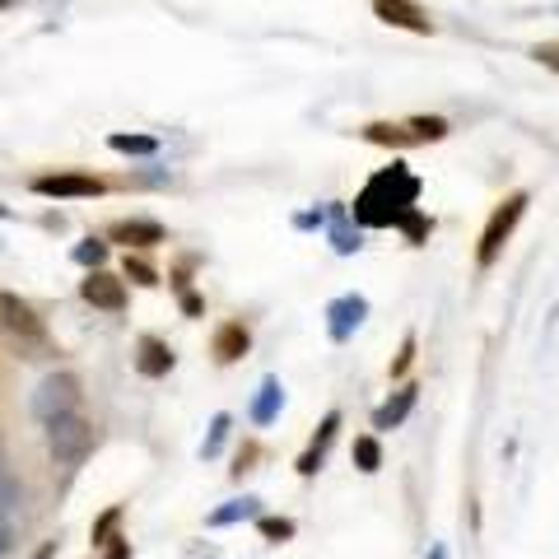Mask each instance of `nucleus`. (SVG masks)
<instances>
[{
  "mask_svg": "<svg viewBox=\"0 0 559 559\" xmlns=\"http://www.w3.org/2000/svg\"><path fill=\"white\" fill-rule=\"evenodd\" d=\"M420 178L410 173L406 164H392L373 173L369 187L355 196L350 205V215L364 224V229H401L410 243H424L429 229H434V219L420 215Z\"/></svg>",
  "mask_w": 559,
  "mask_h": 559,
  "instance_id": "1",
  "label": "nucleus"
},
{
  "mask_svg": "<svg viewBox=\"0 0 559 559\" xmlns=\"http://www.w3.org/2000/svg\"><path fill=\"white\" fill-rule=\"evenodd\" d=\"M527 205H532V196H527V191H513V196H504V201L494 205V215H490L485 233H480V247H476V266H480V271H490L494 261H499L504 243L513 238V229H518V219L527 215Z\"/></svg>",
  "mask_w": 559,
  "mask_h": 559,
  "instance_id": "2",
  "label": "nucleus"
},
{
  "mask_svg": "<svg viewBox=\"0 0 559 559\" xmlns=\"http://www.w3.org/2000/svg\"><path fill=\"white\" fill-rule=\"evenodd\" d=\"M47 448L61 466H80L94 452V424L80 420V415H61V420L47 424Z\"/></svg>",
  "mask_w": 559,
  "mask_h": 559,
  "instance_id": "3",
  "label": "nucleus"
},
{
  "mask_svg": "<svg viewBox=\"0 0 559 559\" xmlns=\"http://www.w3.org/2000/svg\"><path fill=\"white\" fill-rule=\"evenodd\" d=\"M80 406V378L75 373H52V378L38 382V392H33V415L42 424L61 420V415H75Z\"/></svg>",
  "mask_w": 559,
  "mask_h": 559,
  "instance_id": "4",
  "label": "nucleus"
},
{
  "mask_svg": "<svg viewBox=\"0 0 559 559\" xmlns=\"http://www.w3.org/2000/svg\"><path fill=\"white\" fill-rule=\"evenodd\" d=\"M38 196H56V201H80V196H103L108 182L94 178V173H42L33 178Z\"/></svg>",
  "mask_w": 559,
  "mask_h": 559,
  "instance_id": "5",
  "label": "nucleus"
},
{
  "mask_svg": "<svg viewBox=\"0 0 559 559\" xmlns=\"http://www.w3.org/2000/svg\"><path fill=\"white\" fill-rule=\"evenodd\" d=\"M0 322H5V331H14L24 345H42L47 341V327H42V317L28 308L19 294H0Z\"/></svg>",
  "mask_w": 559,
  "mask_h": 559,
  "instance_id": "6",
  "label": "nucleus"
},
{
  "mask_svg": "<svg viewBox=\"0 0 559 559\" xmlns=\"http://www.w3.org/2000/svg\"><path fill=\"white\" fill-rule=\"evenodd\" d=\"M364 317H369V299H364V294H341V299H331L327 303V331H331V341H350Z\"/></svg>",
  "mask_w": 559,
  "mask_h": 559,
  "instance_id": "7",
  "label": "nucleus"
},
{
  "mask_svg": "<svg viewBox=\"0 0 559 559\" xmlns=\"http://www.w3.org/2000/svg\"><path fill=\"white\" fill-rule=\"evenodd\" d=\"M80 299L94 303V308H103V313H122L126 308V285L112 271H89L84 275V285H80Z\"/></svg>",
  "mask_w": 559,
  "mask_h": 559,
  "instance_id": "8",
  "label": "nucleus"
},
{
  "mask_svg": "<svg viewBox=\"0 0 559 559\" xmlns=\"http://www.w3.org/2000/svg\"><path fill=\"white\" fill-rule=\"evenodd\" d=\"M373 14H378L382 24L406 28V33H434V19L415 0H373Z\"/></svg>",
  "mask_w": 559,
  "mask_h": 559,
  "instance_id": "9",
  "label": "nucleus"
},
{
  "mask_svg": "<svg viewBox=\"0 0 559 559\" xmlns=\"http://www.w3.org/2000/svg\"><path fill=\"white\" fill-rule=\"evenodd\" d=\"M112 243H126V247H159L168 238L164 224H154V219H122V224H112L108 229Z\"/></svg>",
  "mask_w": 559,
  "mask_h": 559,
  "instance_id": "10",
  "label": "nucleus"
},
{
  "mask_svg": "<svg viewBox=\"0 0 559 559\" xmlns=\"http://www.w3.org/2000/svg\"><path fill=\"white\" fill-rule=\"evenodd\" d=\"M336 429H341V410H331L327 420H322V429L313 434V448L299 457V476H317V471H322V457H327V448H331V438H336Z\"/></svg>",
  "mask_w": 559,
  "mask_h": 559,
  "instance_id": "11",
  "label": "nucleus"
},
{
  "mask_svg": "<svg viewBox=\"0 0 559 559\" xmlns=\"http://www.w3.org/2000/svg\"><path fill=\"white\" fill-rule=\"evenodd\" d=\"M247 345H252V331L243 327V322H224V327L215 331V359L219 364H233V359L247 355Z\"/></svg>",
  "mask_w": 559,
  "mask_h": 559,
  "instance_id": "12",
  "label": "nucleus"
},
{
  "mask_svg": "<svg viewBox=\"0 0 559 559\" xmlns=\"http://www.w3.org/2000/svg\"><path fill=\"white\" fill-rule=\"evenodd\" d=\"M415 396H420V387L410 382V387H401L392 401H382V406L373 410V429H396V424H401L410 410H415Z\"/></svg>",
  "mask_w": 559,
  "mask_h": 559,
  "instance_id": "13",
  "label": "nucleus"
},
{
  "mask_svg": "<svg viewBox=\"0 0 559 559\" xmlns=\"http://www.w3.org/2000/svg\"><path fill=\"white\" fill-rule=\"evenodd\" d=\"M19 504H24V485H19V476L10 471L5 452H0V532H10V518L19 513Z\"/></svg>",
  "mask_w": 559,
  "mask_h": 559,
  "instance_id": "14",
  "label": "nucleus"
},
{
  "mask_svg": "<svg viewBox=\"0 0 559 559\" xmlns=\"http://www.w3.org/2000/svg\"><path fill=\"white\" fill-rule=\"evenodd\" d=\"M359 136L373 140V145H392V150H410V145H420L415 131H410V122H369Z\"/></svg>",
  "mask_w": 559,
  "mask_h": 559,
  "instance_id": "15",
  "label": "nucleus"
},
{
  "mask_svg": "<svg viewBox=\"0 0 559 559\" xmlns=\"http://www.w3.org/2000/svg\"><path fill=\"white\" fill-rule=\"evenodd\" d=\"M136 369L145 373V378H164V373L173 369V350H168L159 336H145V341H140V355H136Z\"/></svg>",
  "mask_w": 559,
  "mask_h": 559,
  "instance_id": "16",
  "label": "nucleus"
},
{
  "mask_svg": "<svg viewBox=\"0 0 559 559\" xmlns=\"http://www.w3.org/2000/svg\"><path fill=\"white\" fill-rule=\"evenodd\" d=\"M331 247L341 252V257H350V252H359V229L350 224V210L345 205H331Z\"/></svg>",
  "mask_w": 559,
  "mask_h": 559,
  "instance_id": "17",
  "label": "nucleus"
},
{
  "mask_svg": "<svg viewBox=\"0 0 559 559\" xmlns=\"http://www.w3.org/2000/svg\"><path fill=\"white\" fill-rule=\"evenodd\" d=\"M280 406H285V387H280V378H266L261 382V392H257V401H252V420L271 424L275 415H280Z\"/></svg>",
  "mask_w": 559,
  "mask_h": 559,
  "instance_id": "18",
  "label": "nucleus"
},
{
  "mask_svg": "<svg viewBox=\"0 0 559 559\" xmlns=\"http://www.w3.org/2000/svg\"><path fill=\"white\" fill-rule=\"evenodd\" d=\"M261 513V499H252V494H247V499H233V504H224V508H215V513H210V527H233V522H243V518H257Z\"/></svg>",
  "mask_w": 559,
  "mask_h": 559,
  "instance_id": "19",
  "label": "nucleus"
},
{
  "mask_svg": "<svg viewBox=\"0 0 559 559\" xmlns=\"http://www.w3.org/2000/svg\"><path fill=\"white\" fill-rule=\"evenodd\" d=\"M229 429H233V415H224V410H219L215 420H210V434H205V443H201V457H205V462H210V457H219V448H224Z\"/></svg>",
  "mask_w": 559,
  "mask_h": 559,
  "instance_id": "20",
  "label": "nucleus"
},
{
  "mask_svg": "<svg viewBox=\"0 0 559 559\" xmlns=\"http://www.w3.org/2000/svg\"><path fill=\"white\" fill-rule=\"evenodd\" d=\"M355 466L364 471V476H373V471L382 466V448H378V438H373V434L355 438Z\"/></svg>",
  "mask_w": 559,
  "mask_h": 559,
  "instance_id": "21",
  "label": "nucleus"
},
{
  "mask_svg": "<svg viewBox=\"0 0 559 559\" xmlns=\"http://www.w3.org/2000/svg\"><path fill=\"white\" fill-rule=\"evenodd\" d=\"M75 261H80L84 271H103V261H108V243H103V238H84V243L75 247Z\"/></svg>",
  "mask_w": 559,
  "mask_h": 559,
  "instance_id": "22",
  "label": "nucleus"
},
{
  "mask_svg": "<svg viewBox=\"0 0 559 559\" xmlns=\"http://www.w3.org/2000/svg\"><path fill=\"white\" fill-rule=\"evenodd\" d=\"M108 145L117 154H154V150H159V140H154V136H122V131H117V136H108Z\"/></svg>",
  "mask_w": 559,
  "mask_h": 559,
  "instance_id": "23",
  "label": "nucleus"
},
{
  "mask_svg": "<svg viewBox=\"0 0 559 559\" xmlns=\"http://www.w3.org/2000/svg\"><path fill=\"white\" fill-rule=\"evenodd\" d=\"M410 131H415V140H443L448 136V122L443 117H410Z\"/></svg>",
  "mask_w": 559,
  "mask_h": 559,
  "instance_id": "24",
  "label": "nucleus"
},
{
  "mask_svg": "<svg viewBox=\"0 0 559 559\" xmlns=\"http://www.w3.org/2000/svg\"><path fill=\"white\" fill-rule=\"evenodd\" d=\"M126 280H136V285L154 289V285H159V271H154L150 261H140V257H126Z\"/></svg>",
  "mask_w": 559,
  "mask_h": 559,
  "instance_id": "25",
  "label": "nucleus"
},
{
  "mask_svg": "<svg viewBox=\"0 0 559 559\" xmlns=\"http://www.w3.org/2000/svg\"><path fill=\"white\" fill-rule=\"evenodd\" d=\"M261 536H266V541H289V536H294V522L289 518H261Z\"/></svg>",
  "mask_w": 559,
  "mask_h": 559,
  "instance_id": "26",
  "label": "nucleus"
},
{
  "mask_svg": "<svg viewBox=\"0 0 559 559\" xmlns=\"http://www.w3.org/2000/svg\"><path fill=\"white\" fill-rule=\"evenodd\" d=\"M117 518H122V508H108V513L98 518V527H94V546H108V541H112V527H117Z\"/></svg>",
  "mask_w": 559,
  "mask_h": 559,
  "instance_id": "27",
  "label": "nucleus"
},
{
  "mask_svg": "<svg viewBox=\"0 0 559 559\" xmlns=\"http://www.w3.org/2000/svg\"><path fill=\"white\" fill-rule=\"evenodd\" d=\"M532 56H536V61H541L546 70H555V75H559V42H536Z\"/></svg>",
  "mask_w": 559,
  "mask_h": 559,
  "instance_id": "28",
  "label": "nucleus"
},
{
  "mask_svg": "<svg viewBox=\"0 0 559 559\" xmlns=\"http://www.w3.org/2000/svg\"><path fill=\"white\" fill-rule=\"evenodd\" d=\"M410 364H415V336H406V341H401V355L392 359V378H401Z\"/></svg>",
  "mask_w": 559,
  "mask_h": 559,
  "instance_id": "29",
  "label": "nucleus"
},
{
  "mask_svg": "<svg viewBox=\"0 0 559 559\" xmlns=\"http://www.w3.org/2000/svg\"><path fill=\"white\" fill-rule=\"evenodd\" d=\"M103 559H131V541H122V536H112L108 546H103Z\"/></svg>",
  "mask_w": 559,
  "mask_h": 559,
  "instance_id": "30",
  "label": "nucleus"
},
{
  "mask_svg": "<svg viewBox=\"0 0 559 559\" xmlns=\"http://www.w3.org/2000/svg\"><path fill=\"white\" fill-rule=\"evenodd\" d=\"M294 224H299V229H317V224H327V210H308V215H299Z\"/></svg>",
  "mask_w": 559,
  "mask_h": 559,
  "instance_id": "31",
  "label": "nucleus"
},
{
  "mask_svg": "<svg viewBox=\"0 0 559 559\" xmlns=\"http://www.w3.org/2000/svg\"><path fill=\"white\" fill-rule=\"evenodd\" d=\"M182 308H187V317H201V308H205V303L196 299V294H182Z\"/></svg>",
  "mask_w": 559,
  "mask_h": 559,
  "instance_id": "32",
  "label": "nucleus"
},
{
  "mask_svg": "<svg viewBox=\"0 0 559 559\" xmlns=\"http://www.w3.org/2000/svg\"><path fill=\"white\" fill-rule=\"evenodd\" d=\"M33 559H56V541H42V546L33 550Z\"/></svg>",
  "mask_w": 559,
  "mask_h": 559,
  "instance_id": "33",
  "label": "nucleus"
},
{
  "mask_svg": "<svg viewBox=\"0 0 559 559\" xmlns=\"http://www.w3.org/2000/svg\"><path fill=\"white\" fill-rule=\"evenodd\" d=\"M429 559H448V550H443V546H434V550H429Z\"/></svg>",
  "mask_w": 559,
  "mask_h": 559,
  "instance_id": "34",
  "label": "nucleus"
},
{
  "mask_svg": "<svg viewBox=\"0 0 559 559\" xmlns=\"http://www.w3.org/2000/svg\"><path fill=\"white\" fill-rule=\"evenodd\" d=\"M5 546H10V532H0V550H5Z\"/></svg>",
  "mask_w": 559,
  "mask_h": 559,
  "instance_id": "35",
  "label": "nucleus"
}]
</instances>
